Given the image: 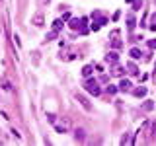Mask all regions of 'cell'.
<instances>
[{
	"label": "cell",
	"mask_w": 156,
	"mask_h": 146,
	"mask_svg": "<svg viewBox=\"0 0 156 146\" xmlns=\"http://www.w3.org/2000/svg\"><path fill=\"white\" fill-rule=\"evenodd\" d=\"M68 129H70V119H68V117H62L58 123H55V130H57V133H66Z\"/></svg>",
	"instance_id": "obj_1"
},
{
	"label": "cell",
	"mask_w": 156,
	"mask_h": 146,
	"mask_svg": "<svg viewBox=\"0 0 156 146\" xmlns=\"http://www.w3.org/2000/svg\"><path fill=\"white\" fill-rule=\"evenodd\" d=\"M84 88H86V92H90V94H94V96H100L101 94V90H100V86H98L96 80H88L86 84H84Z\"/></svg>",
	"instance_id": "obj_2"
},
{
	"label": "cell",
	"mask_w": 156,
	"mask_h": 146,
	"mask_svg": "<svg viewBox=\"0 0 156 146\" xmlns=\"http://www.w3.org/2000/svg\"><path fill=\"white\" fill-rule=\"evenodd\" d=\"M84 23H86V18H80V19H76V18H72L70 19V29H80L82 33H86V29H84Z\"/></svg>",
	"instance_id": "obj_3"
},
{
	"label": "cell",
	"mask_w": 156,
	"mask_h": 146,
	"mask_svg": "<svg viewBox=\"0 0 156 146\" xmlns=\"http://www.w3.org/2000/svg\"><path fill=\"white\" fill-rule=\"evenodd\" d=\"M76 99H78V101H80V103H82V107H84L86 111H90V109H92L90 101H88V97H86L84 94H76Z\"/></svg>",
	"instance_id": "obj_4"
},
{
	"label": "cell",
	"mask_w": 156,
	"mask_h": 146,
	"mask_svg": "<svg viewBox=\"0 0 156 146\" xmlns=\"http://www.w3.org/2000/svg\"><path fill=\"white\" fill-rule=\"evenodd\" d=\"M74 138L78 140V142H82V140L86 138V133H84V129H76V130H74Z\"/></svg>",
	"instance_id": "obj_5"
},
{
	"label": "cell",
	"mask_w": 156,
	"mask_h": 146,
	"mask_svg": "<svg viewBox=\"0 0 156 146\" xmlns=\"http://www.w3.org/2000/svg\"><path fill=\"white\" fill-rule=\"evenodd\" d=\"M119 90H121V92H129V90H131V82H129V80H121Z\"/></svg>",
	"instance_id": "obj_6"
},
{
	"label": "cell",
	"mask_w": 156,
	"mask_h": 146,
	"mask_svg": "<svg viewBox=\"0 0 156 146\" xmlns=\"http://www.w3.org/2000/svg\"><path fill=\"white\" fill-rule=\"evenodd\" d=\"M31 22H33V26H43V14H35Z\"/></svg>",
	"instance_id": "obj_7"
},
{
	"label": "cell",
	"mask_w": 156,
	"mask_h": 146,
	"mask_svg": "<svg viewBox=\"0 0 156 146\" xmlns=\"http://www.w3.org/2000/svg\"><path fill=\"white\" fill-rule=\"evenodd\" d=\"M127 68H129V72H131L133 76H136V74H139V68L135 66V62H127Z\"/></svg>",
	"instance_id": "obj_8"
},
{
	"label": "cell",
	"mask_w": 156,
	"mask_h": 146,
	"mask_svg": "<svg viewBox=\"0 0 156 146\" xmlns=\"http://www.w3.org/2000/svg\"><path fill=\"white\" fill-rule=\"evenodd\" d=\"M143 109H144V111H152V109H154V101L146 99L144 103H143Z\"/></svg>",
	"instance_id": "obj_9"
},
{
	"label": "cell",
	"mask_w": 156,
	"mask_h": 146,
	"mask_svg": "<svg viewBox=\"0 0 156 146\" xmlns=\"http://www.w3.org/2000/svg\"><path fill=\"white\" fill-rule=\"evenodd\" d=\"M150 134H152V136L148 138V142H154V140H156V123L150 125Z\"/></svg>",
	"instance_id": "obj_10"
},
{
	"label": "cell",
	"mask_w": 156,
	"mask_h": 146,
	"mask_svg": "<svg viewBox=\"0 0 156 146\" xmlns=\"http://www.w3.org/2000/svg\"><path fill=\"white\" fill-rule=\"evenodd\" d=\"M129 55L131 57H133V58H140V57H143V55H140V49H131V51H129Z\"/></svg>",
	"instance_id": "obj_11"
},
{
	"label": "cell",
	"mask_w": 156,
	"mask_h": 146,
	"mask_svg": "<svg viewBox=\"0 0 156 146\" xmlns=\"http://www.w3.org/2000/svg\"><path fill=\"white\" fill-rule=\"evenodd\" d=\"M53 29H55V31H61L62 29V19H55V22H53Z\"/></svg>",
	"instance_id": "obj_12"
},
{
	"label": "cell",
	"mask_w": 156,
	"mask_h": 146,
	"mask_svg": "<svg viewBox=\"0 0 156 146\" xmlns=\"http://www.w3.org/2000/svg\"><path fill=\"white\" fill-rule=\"evenodd\" d=\"M92 70H94V68H92L90 64H88V66H84V68H82V74H84V76L88 78V76H92Z\"/></svg>",
	"instance_id": "obj_13"
},
{
	"label": "cell",
	"mask_w": 156,
	"mask_h": 146,
	"mask_svg": "<svg viewBox=\"0 0 156 146\" xmlns=\"http://www.w3.org/2000/svg\"><path fill=\"white\" fill-rule=\"evenodd\" d=\"M117 58H119V55L113 51V53H107V61H111V62H117Z\"/></svg>",
	"instance_id": "obj_14"
},
{
	"label": "cell",
	"mask_w": 156,
	"mask_h": 146,
	"mask_svg": "<svg viewBox=\"0 0 156 146\" xmlns=\"http://www.w3.org/2000/svg\"><path fill=\"white\" fill-rule=\"evenodd\" d=\"M135 96H136V97L146 96V88H139V90H135Z\"/></svg>",
	"instance_id": "obj_15"
},
{
	"label": "cell",
	"mask_w": 156,
	"mask_h": 146,
	"mask_svg": "<svg viewBox=\"0 0 156 146\" xmlns=\"http://www.w3.org/2000/svg\"><path fill=\"white\" fill-rule=\"evenodd\" d=\"M111 74H113V76H123V68H121V66H115Z\"/></svg>",
	"instance_id": "obj_16"
},
{
	"label": "cell",
	"mask_w": 156,
	"mask_h": 146,
	"mask_svg": "<svg viewBox=\"0 0 156 146\" xmlns=\"http://www.w3.org/2000/svg\"><path fill=\"white\" fill-rule=\"evenodd\" d=\"M57 33H58V31H55V29H53V31H51V33H47V37H45V41H51V39H55V37H57Z\"/></svg>",
	"instance_id": "obj_17"
},
{
	"label": "cell",
	"mask_w": 156,
	"mask_h": 146,
	"mask_svg": "<svg viewBox=\"0 0 156 146\" xmlns=\"http://www.w3.org/2000/svg\"><path fill=\"white\" fill-rule=\"evenodd\" d=\"M127 23H129V29H135V18L133 16L127 18Z\"/></svg>",
	"instance_id": "obj_18"
},
{
	"label": "cell",
	"mask_w": 156,
	"mask_h": 146,
	"mask_svg": "<svg viewBox=\"0 0 156 146\" xmlns=\"http://www.w3.org/2000/svg\"><path fill=\"white\" fill-rule=\"evenodd\" d=\"M105 90H107V94H115V92L119 90V88H115V86H111V84H109V86L105 88Z\"/></svg>",
	"instance_id": "obj_19"
},
{
	"label": "cell",
	"mask_w": 156,
	"mask_h": 146,
	"mask_svg": "<svg viewBox=\"0 0 156 146\" xmlns=\"http://www.w3.org/2000/svg\"><path fill=\"white\" fill-rule=\"evenodd\" d=\"M150 29H156V14H152L150 18Z\"/></svg>",
	"instance_id": "obj_20"
},
{
	"label": "cell",
	"mask_w": 156,
	"mask_h": 146,
	"mask_svg": "<svg viewBox=\"0 0 156 146\" xmlns=\"http://www.w3.org/2000/svg\"><path fill=\"white\" fill-rule=\"evenodd\" d=\"M12 134H14V138H22V134H20L16 129H12Z\"/></svg>",
	"instance_id": "obj_21"
},
{
	"label": "cell",
	"mask_w": 156,
	"mask_h": 146,
	"mask_svg": "<svg viewBox=\"0 0 156 146\" xmlns=\"http://www.w3.org/2000/svg\"><path fill=\"white\" fill-rule=\"evenodd\" d=\"M4 90H8V92L12 90V86H10V82H4Z\"/></svg>",
	"instance_id": "obj_22"
},
{
	"label": "cell",
	"mask_w": 156,
	"mask_h": 146,
	"mask_svg": "<svg viewBox=\"0 0 156 146\" xmlns=\"http://www.w3.org/2000/svg\"><path fill=\"white\" fill-rule=\"evenodd\" d=\"M148 45L152 47V49H156V39H152V41H148Z\"/></svg>",
	"instance_id": "obj_23"
},
{
	"label": "cell",
	"mask_w": 156,
	"mask_h": 146,
	"mask_svg": "<svg viewBox=\"0 0 156 146\" xmlns=\"http://www.w3.org/2000/svg\"><path fill=\"white\" fill-rule=\"evenodd\" d=\"M127 2H133V0H127Z\"/></svg>",
	"instance_id": "obj_24"
}]
</instances>
